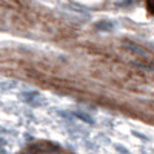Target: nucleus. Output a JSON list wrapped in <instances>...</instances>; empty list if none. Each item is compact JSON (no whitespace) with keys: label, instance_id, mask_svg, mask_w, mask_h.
I'll list each match as a JSON object with an SVG mask.
<instances>
[{"label":"nucleus","instance_id":"f257e3e1","mask_svg":"<svg viewBox=\"0 0 154 154\" xmlns=\"http://www.w3.org/2000/svg\"><path fill=\"white\" fill-rule=\"evenodd\" d=\"M146 6H148V11L151 12V14H154V0H148Z\"/></svg>","mask_w":154,"mask_h":154}]
</instances>
